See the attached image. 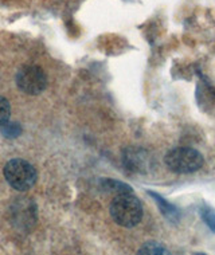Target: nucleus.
<instances>
[{"label":"nucleus","instance_id":"nucleus-1","mask_svg":"<svg viewBox=\"0 0 215 255\" xmlns=\"http://www.w3.org/2000/svg\"><path fill=\"white\" fill-rule=\"evenodd\" d=\"M110 216L117 225L132 229L143 219V204L133 194L117 195L110 204Z\"/></svg>","mask_w":215,"mask_h":255},{"label":"nucleus","instance_id":"nucleus-4","mask_svg":"<svg viewBox=\"0 0 215 255\" xmlns=\"http://www.w3.org/2000/svg\"><path fill=\"white\" fill-rule=\"evenodd\" d=\"M16 85L22 92L36 96L46 89L47 78L44 71L38 66H24L16 74Z\"/></svg>","mask_w":215,"mask_h":255},{"label":"nucleus","instance_id":"nucleus-3","mask_svg":"<svg viewBox=\"0 0 215 255\" xmlns=\"http://www.w3.org/2000/svg\"><path fill=\"white\" fill-rule=\"evenodd\" d=\"M4 177L12 188L27 191L36 183V171L26 160L13 158L5 164Z\"/></svg>","mask_w":215,"mask_h":255},{"label":"nucleus","instance_id":"nucleus-7","mask_svg":"<svg viewBox=\"0 0 215 255\" xmlns=\"http://www.w3.org/2000/svg\"><path fill=\"white\" fill-rule=\"evenodd\" d=\"M168 251L162 243L148 242L139 250V254H167Z\"/></svg>","mask_w":215,"mask_h":255},{"label":"nucleus","instance_id":"nucleus-5","mask_svg":"<svg viewBox=\"0 0 215 255\" xmlns=\"http://www.w3.org/2000/svg\"><path fill=\"white\" fill-rule=\"evenodd\" d=\"M148 194L154 198V200L156 202V204H158L159 210H160V212H162L163 216H164L166 219H168L170 222H178V220H179L180 212L179 210L174 206V204L167 202L166 199L162 198V196H160L159 194H156V192L148 191Z\"/></svg>","mask_w":215,"mask_h":255},{"label":"nucleus","instance_id":"nucleus-8","mask_svg":"<svg viewBox=\"0 0 215 255\" xmlns=\"http://www.w3.org/2000/svg\"><path fill=\"white\" fill-rule=\"evenodd\" d=\"M201 216H202L203 222L209 226V229L215 233V210L211 207H202L201 208Z\"/></svg>","mask_w":215,"mask_h":255},{"label":"nucleus","instance_id":"nucleus-6","mask_svg":"<svg viewBox=\"0 0 215 255\" xmlns=\"http://www.w3.org/2000/svg\"><path fill=\"white\" fill-rule=\"evenodd\" d=\"M104 183V188L109 192H114L116 195H123V194H133V189L125 183H121L119 180H113V179H105L102 180Z\"/></svg>","mask_w":215,"mask_h":255},{"label":"nucleus","instance_id":"nucleus-2","mask_svg":"<svg viewBox=\"0 0 215 255\" xmlns=\"http://www.w3.org/2000/svg\"><path fill=\"white\" fill-rule=\"evenodd\" d=\"M164 163L170 171L186 175V173H193V172L201 169L205 163V158L201 152H198L194 148L180 146V148L170 150L166 154Z\"/></svg>","mask_w":215,"mask_h":255},{"label":"nucleus","instance_id":"nucleus-9","mask_svg":"<svg viewBox=\"0 0 215 255\" xmlns=\"http://www.w3.org/2000/svg\"><path fill=\"white\" fill-rule=\"evenodd\" d=\"M1 133L8 138H15L22 133V127L18 123H5L1 125Z\"/></svg>","mask_w":215,"mask_h":255},{"label":"nucleus","instance_id":"nucleus-10","mask_svg":"<svg viewBox=\"0 0 215 255\" xmlns=\"http://www.w3.org/2000/svg\"><path fill=\"white\" fill-rule=\"evenodd\" d=\"M9 115H11V106L4 97L0 96V127L8 123Z\"/></svg>","mask_w":215,"mask_h":255}]
</instances>
